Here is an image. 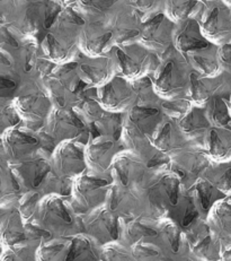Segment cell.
<instances>
[{
  "label": "cell",
  "mask_w": 231,
  "mask_h": 261,
  "mask_svg": "<svg viewBox=\"0 0 231 261\" xmlns=\"http://www.w3.org/2000/svg\"><path fill=\"white\" fill-rule=\"evenodd\" d=\"M198 191H199V195H201V201H202V207L204 210H207L209 207V203H210V190L207 186H202L199 185L198 186Z\"/></svg>",
  "instance_id": "1"
},
{
  "label": "cell",
  "mask_w": 231,
  "mask_h": 261,
  "mask_svg": "<svg viewBox=\"0 0 231 261\" xmlns=\"http://www.w3.org/2000/svg\"><path fill=\"white\" fill-rule=\"evenodd\" d=\"M197 216V212L194 210L193 206H190V208H188L187 212H186V215L185 217H184L183 219V226H187L190 225L191 222L193 221L194 218H195Z\"/></svg>",
  "instance_id": "2"
},
{
  "label": "cell",
  "mask_w": 231,
  "mask_h": 261,
  "mask_svg": "<svg viewBox=\"0 0 231 261\" xmlns=\"http://www.w3.org/2000/svg\"><path fill=\"white\" fill-rule=\"evenodd\" d=\"M15 87V83L6 80V78L0 77V88H14Z\"/></svg>",
  "instance_id": "3"
},
{
  "label": "cell",
  "mask_w": 231,
  "mask_h": 261,
  "mask_svg": "<svg viewBox=\"0 0 231 261\" xmlns=\"http://www.w3.org/2000/svg\"><path fill=\"white\" fill-rule=\"evenodd\" d=\"M169 197H170V201L172 205H176V202H177V185L176 184L172 186L171 190L169 192Z\"/></svg>",
  "instance_id": "4"
},
{
  "label": "cell",
  "mask_w": 231,
  "mask_h": 261,
  "mask_svg": "<svg viewBox=\"0 0 231 261\" xmlns=\"http://www.w3.org/2000/svg\"><path fill=\"white\" fill-rule=\"evenodd\" d=\"M93 133H94V137H96V136L99 135L98 132H97V130L95 129V127H94V126H93Z\"/></svg>",
  "instance_id": "5"
}]
</instances>
